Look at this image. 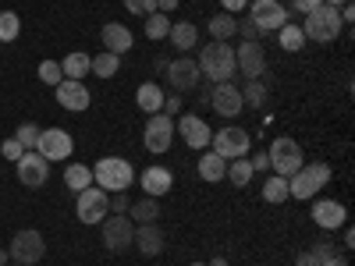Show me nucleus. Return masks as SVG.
Instances as JSON below:
<instances>
[{
	"label": "nucleus",
	"instance_id": "nucleus-1",
	"mask_svg": "<svg viewBox=\"0 0 355 266\" xmlns=\"http://www.w3.org/2000/svg\"><path fill=\"white\" fill-rule=\"evenodd\" d=\"M199 75L206 78V82H214V85H220V82H231L234 78V46L231 43H210V46H202L199 50Z\"/></svg>",
	"mask_w": 355,
	"mask_h": 266
},
{
	"label": "nucleus",
	"instance_id": "nucleus-2",
	"mask_svg": "<svg viewBox=\"0 0 355 266\" xmlns=\"http://www.w3.org/2000/svg\"><path fill=\"white\" fill-rule=\"evenodd\" d=\"M93 185L103 192H128L135 185V167L125 157H100L93 163Z\"/></svg>",
	"mask_w": 355,
	"mask_h": 266
},
{
	"label": "nucleus",
	"instance_id": "nucleus-3",
	"mask_svg": "<svg viewBox=\"0 0 355 266\" xmlns=\"http://www.w3.org/2000/svg\"><path fill=\"white\" fill-rule=\"evenodd\" d=\"M331 177H334L331 163H302L299 170L288 177V195L291 199H302V202L306 199H316V192L327 188Z\"/></svg>",
	"mask_w": 355,
	"mask_h": 266
},
{
	"label": "nucleus",
	"instance_id": "nucleus-4",
	"mask_svg": "<svg viewBox=\"0 0 355 266\" xmlns=\"http://www.w3.org/2000/svg\"><path fill=\"white\" fill-rule=\"evenodd\" d=\"M341 33H345L341 15H338V8H327V4H320V8H316L313 15H306V21H302V36L313 39V43H334Z\"/></svg>",
	"mask_w": 355,
	"mask_h": 266
},
{
	"label": "nucleus",
	"instance_id": "nucleus-5",
	"mask_svg": "<svg viewBox=\"0 0 355 266\" xmlns=\"http://www.w3.org/2000/svg\"><path fill=\"white\" fill-rule=\"evenodd\" d=\"M266 157H270V174H281V177H291L295 170L306 163L302 145L295 142V139H288V135L274 139V142H270V150H266Z\"/></svg>",
	"mask_w": 355,
	"mask_h": 266
},
{
	"label": "nucleus",
	"instance_id": "nucleus-6",
	"mask_svg": "<svg viewBox=\"0 0 355 266\" xmlns=\"http://www.w3.org/2000/svg\"><path fill=\"white\" fill-rule=\"evenodd\" d=\"M249 145H252V135H249L245 128H239V125H227V128L214 132V139H210V150H214L217 157H224V160H242V157H249Z\"/></svg>",
	"mask_w": 355,
	"mask_h": 266
},
{
	"label": "nucleus",
	"instance_id": "nucleus-7",
	"mask_svg": "<svg viewBox=\"0 0 355 266\" xmlns=\"http://www.w3.org/2000/svg\"><path fill=\"white\" fill-rule=\"evenodd\" d=\"M78 199H75V217H78V224H103L107 220V210H110V199H107V192L103 188H96V185H89V188H82V192H75Z\"/></svg>",
	"mask_w": 355,
	"mask_h": 266
},
{
	"label": "nucleus",
	"instance_id": "nucleus-8",
	"mask_svg": "<svg viewBox=\"0 0 355 266\" xmlns=\"http://www.w3.org/2000/svg\"><path fill=\"white\" fill-rule=\"evenodd\" d=\"M100 227H103V249H107V252L121 256V252L132 249V242H135V224H132L125 213H110Z\"/></svg>",
	"mask_w": 355,
	"mask_h": 266
},
{
	"label": "nucleus",
	"instance_id": "nucleus-9",
	"mask_svg": "<svg viewBox=\"0 0 355 266\" xmlns=\"http://www.w3.org/2000/svg\"><path fill=\"white\" fill-rule=\"evenodd\" d=\"M43 252H46V242H43V234L33 231V227L18 231L15 238H11V245H8L11 263H21V266H36L43 259Z\"/></svg>",
	"mask_w": 355,
	"mask_h": 266
},
{
	"label": "nucleus",
	"instance_id": "nucleus-10",
	"mask_svg": "<svg viewBox=\"0 0 355 266\" xmlns=\"http://www.w3.org/2000/svg\"><path fill=\"white\" fill-rule=\"evenodd\" d=\"M174 135H182V142L189 150H206L214 139V128L206 125V117H199V114H178L174 117Z\"/></svg>",
	"mask_w": 355,
	"mask_h": 266
},
{
	"label": "nucleus",
	"instance_id": "nucleus-11",
	"mask_svg": "<svg viewBox=\"0 0 355 266\" xmlns=\"http://www.w3.org/2000/svg\"><path fill=\"white\" fill-rule=\"evenodd\" d=\"M249 21L259 28V33H277V28L288 21V8L281 0H249Z\"/></svg>",
	"mask_w": 355,
	"mask_h": 266
},
{
	"label": "nucleus",
	"instance_id": "nucleus-12",
	"mask_svg": "<svg viewBox=\"0 0 355 266\" xmlns=\"http://www.w3.org/2000/svg\"><path fill=\"white\" fill-rule=\"evenodd\" d=\"M142 145L150 153H167L174 145V117L167 114H150V121H146V135H142Z\"/></svg>",
	"mask_w": 355,
	"mask_h": 266
},
{
	"label": "nucleus",
	"instance_id": "nucleus-13",
	"mask_svg": "<svg viewBox=\"0 0 355 266\" xmlns=\"http://www.w3.org/2000/svg\"><path fill=\"white\" fill-rule=\"evenodd\" d=\"M15 174L25 188H43L46 177H50V160H43L36 150H25L18 160H15Z\"/></svg>",
	"mask_w": 355,
	"mask_h": 266
},
{
	"label": "nucleus",
	"instance_id": "nucleus-14",
	"mask_svg": "<svg viewBox=\"0 0 355 266\" xmlns=\"http://www.w3.org/2000/svg\"><path fill=\"white\" fill-rule=\"evenodd\" d=\"M199 82H202L199 64L192 61L189 53H182V57H174V61H167V85L174 89V93H192Z\"/></svg>",
	"mask_w": 355,
	"mask_h": 266
},
{
	"label": "nucleus",
	"instance_id": "nucleus-15",
	"mask_svg": "<svg viewBox=\"0 0 355 266\" xmlns=\"http://www.w3.org/2000/svg\"><path fill=\"white\" fill-rule=\"evenodd\" d=\"M36 153L43 160H68L75 153V139L64 132V128H43L40 132V142H36Z\"/></svg>",
	"mask_w": 355,
	"mask_h": 266
},
{
	"label": "nucleus",
	"instance_id": "nucleus-16",
	"mask_svg": "<svg viewBox=\"0 0 355 266\" xmlns=\"http://www.w3.org/2000/svg\"><path fill=\"white\" fill-rule=\"evenodd\" d=\"M53 96H57V107H64L71 114H82L93 103V93H89L85 82H78V78H64L61 85H53Z\"/></svg>",
	"mask_w": 355,
	"mask_h": 266
},
{
	"label": "nucleus",
	"instance_id": "nucleus-17",
	"mask_svg": "<svg viewBox=\"0 0 355 266\" xmlns=\"http://www.w3.org/2000/svg\"><path fill=\"white\" fill-rule=\"evenodd\" d=\"M309 217L316 220L320 231H341L348 224V210H345V202H338V199H313Z\"/></svg>",
	"mask_w": 355,
	"mask_h": 266
},
{
	"label": "nucleus",
	"instance_id": "nucleus-18",
	"mask_svg": "<svg viewBox=\"0 0 355 266\" xmlns=\"http://www.w3.org/2000/svg\"><path fill=\"white\" fill-rule=\"evenodd\" d=\"M210 107L220 114V117H239L242 110H245V103H242V89L234 85V82H220V85H214V93H210Z\"/></svg>",
	"mask_w": 355,
	"mask_h": 266
},
{
	"label": "nucleus",
	"instance_id": "nucleus-19",
	"mask_svg": "<svg viewBox=\"0 0 355 266\" xmlns=\"http://www.w3.org/2000/svg\"><path fill=\"white\" fill-rule=\"evenodd\" d=\"M234 68H239L245 78H263V71H266V53H263V46L242 39V46H234Z\"/></svg>",
	"mask_w": 355,
	"mask_h": 266
},
{
	"label": "nucleus",
	"instance_id": "nucleus-20",
	"mask_svg": "<svg viewBox=\"0 0 355 266\" xmlns=\"http://www.w3.org/2000/svg\"><path fill=\"white\" fill-rule=\"evenodd\" d=\"M132 245L139 249V256L153 259V256H160V252H164L167 234H164V227H160V224H139V227H135V242H132Z\"/></svg>",
	"mask_w": 355,
	"mask_h": 266
},
{
	"label": "nucleus",
	"instance_id": "nucleus-21",
	"mask_svg": "<svg viewBox=\"0 0 355 266\" xmlns=\"http://www.w3.org/2000/svg\"><path fill=\"white\" fill-rule=\"evenodd\" d=\"M139 185H142V192H146V195L160 199V195H167V192L174 188V174H171L167 167L153 163V167H146V170L139 174Z\"/></svg>",
	"mask_w": 355,
	"mask_h": 266
},
{
	"label": "nucleus",
	"instance_id": "nucleus-22",
	"mask_svg": "<svg viewBox=\"0 0 355 266\" xmlns=\"http://www.w3.org/2000/svg\"><path fill=\"white\" fill-rule=\"evenodd\" d=\"M100 39H103V50H110V53H128L132 46H135V36H132V28L128 25H121V21H107L103 25V33H100Z\"/></svg>",
	"mask_w": 355,
	"mask_h": 266
},
{
	"label": "nucleus",
	"instance_id": "nucleus-23",
	"mask_svg": "<svg viewBox=\"0 0 355 266\" xmlns=\"http://www.w3.org/2000/svg\"><path fill=\"white\" fill-rule=\"evenodd\" d=\"M167 39L174 43V50L189 53V50H196V46H199V28H196L192 21H171Z\"/></svg>",
	"mask_w": 355,
	"mask_h": 266
},
{
	"label": "nucleus",
	"instance_id": "nucleus-24",
	"mask_svg": "<svg viewBox=\"0 0 355 266\" xmlns=\"http://www.w3.org/2000/svg\"><path fill=\"white\" fill-rule=\"evenodd\" d=\"M128 220H132V224H157V220H160V199H153V195L135 199V202L128 206Z\"/></svg>",
	"mask_w": 355,
	"mask_h": 266
},
{
	"label": "nucleus",
	"instance_id": "nucleus-25",
	"mask_svg": "<svg viewBox=\"0 0 355 266\" xmlns=\"http://www.w3.org/2000/svg\"><path fill=\"white\" fill-rule=\"evenodd\" d=\"M135 107L142 114H160L164 110V89L157 82H142L139 93H135Z\"/></svg>",
	"mask_w": 355,
	"mask_h": 266
},
{
	"label": "nucleus",
	"instance_id": "nucleus-26",
	"mask_svg": "<svg viewBox=\"0 0 355 266\" xmlns=\"http://www.w3.org/2000/svg\"><path fill=\"white\" fill-rule=\"evenodd\" d=\"M224 174H227V160L224 157H217L214 150L199 157V177H202V181L217 185V181H224Z\"/></svg>",
	"mask_w": 355,
	"mask_h": 266
},
{
	"label": "nucleus",
	"instance_id": "nucleus-27",
	"mask_svg": "<svg viewBox=\"0 0 355 266\" xmlns=\"http://www.w3.org/2000/svg\"><path fill=\"white\" fill-rule=\"evenodd\" d=\"M277 43H281V50H288V53H299V50H306L302 25H299V21H284V25L277 28Z\"/></svg>",
	"mask_w": 355,
	"mask_h": 266
},
{
	"label": "nucleus",
	"instance_id": "nucleus-28",
	"mask_svg": "<svg viewBox=\"0 0 355 266\" xmlns=\"http://www.w3.org/2000/svg\"><path fill=\"white\" fill-rule=\"evenodd\" d=\"M206 28H210V36H214L217 43H227L234 33H239V18L227 15V11H220V15H214L210 21H206Z\"/></svg>",
	"mask_w": 355,
	"mask_h": 266
},
{
	"label": "nucleus",
	"instance_id": "nucleus-29",
	"mask_svg": "<svg viewBox=\"0 0 355 266\" xmlns=\"http://www.w3.org/2000/svg\"><path fill=\"white\" fill-rule=\"evenodd\" d=\"M61 68H64V78H85L89 75V68H93V57L89 53H82V50H71L64 61H61Z\"/></svg>",
	"mask_w": 355,
	"mask_h": 266
},
{
	"label": "nucleus",
	"instance_id": "nucleus-30",
	"mask_svg": "<svg viewBox=\"0 0 355 266\" xmlns=\"http://www.w3.org/2000/svg\"><path fill=\"white\" fill-rule=\"evenodd\" d=\"M256 177V170H252V163H249V157H242V160H231L227 163V174H224V181H231L234 188H245L249 181Z\"/></svg>",
	"mask_w": 355,
	"mask_h": 266
},
{
	"label": "nucleus",
	"instance_id": "nucleus-31",
	"mask_svg": "<svg viewBox=\"0 0 355 266\" xmlns=\"http://www.w3.org/2000/svg\"><path fill=\"white\" fill-rule=\"evenodd\" d=\"M89 71H93L96 78H114L117 71H121V57L110 53V50H100V53L93 57V68H89Z\"/></svg>",
	"mask_w": 355,
	"mask_h": 266
},
{
	"label": "nucleus",
	"instance_id": "nucleus-32",
	"mask_svg": "<svg viewBox=\"0 0 355 266\" xmlns=\"http://www.w3.org/2000/svg\"><path fill=\"white\" fill-rule=\"evenodd\" d=\"M64 185H68L71 192L89 188V185H93V167H85V163H68V167H64Z\"/></svg>",
	"mask_w": 355,
	"mask_h": 266
},
{
	"label": "nucleus",
	"instance_id": "nucleus-33",
	"mask_svg": "<svg viewBox=\"0 0 355 266\" xmlns=\"http://www.w3.org/2000/svg\"><path fill=\"white\" fill-rule=\"evenodd\" d=\"M263 199H266V202H274V206L288 202V199H291V195H288V177H281V174H270V177H266Z\"/></svg>",
	"mask_w": 355,
	"mask_h": 266
},
{
	"label": "nucleus",
	"instance_id": "nucleus-34",
	"mask_svg": "<svg viewBox=\"0 0 355 266\" xmlns=\"http://www.w3.org/2000/svg\"><path fill=\"white\" fill-rule=\"evenodd\" d=\"M167 33H171V18L164 15V11H153V15H146V39H167Z\"/></svg>",
	"mask_w": 355,
	"mask_h": 266
},
{
	"label": "nucleus",
	"instance_id": "nucleus-35",
	"mask_svg": "<svg viewBox=\"0 0 355 266\" xmlns=\"http://www.w3.org/2000/svg\"><path fill=\"white\" fill-rule=\"evenodd\" d=\"M266 96H270V93H266L263 78H249V82H245V89H242V103H245V107H263V103H266Z\"/></svg>",
	"mask_w": 355,
	"mask_h": 266
},
{
	"label": "nucleus",
	"instance_id": "nucleus-36",
	"mask_svg": "<svg viewBox=\"0 0 355 266\" xmlns=\"http://www.w3.org/2000/svg\"><path fill=\"white\" fill-rule=\"evenodd\" d=\"M21 33V18L15 11H0V43H15Z\"/></svg>",
	"mask_w": 355,
	"mask_h": 266
},
{
	"label": "nucleus",
	"instance_id": "nucleus-37",
	"mask_svg": "<svg viewBox=\"0 0 355 266\" xmlns=\"http://www.w3.org/2000/svg\"><path fill=\"white\" fill-rule=\"evenodd\" d=\"M40 125H33V121H21L18 125V132H15V139L21 142V150H36V142H40Z\"/></svg>",
	"mask_w": 355,
	"mask_h": 266
},
{
	"label": "nucleus",
	"instance_id": "nucleus-38",
	"mask_svg": "<svg viewBox=\"0 0 355 266\" xmlns=\"http://www.w3.org/2000/svg\"><path fill=\"white\" fill-rule=\"evenodd\" d=\"M40 82H46V85H61V82H64V68H61V61H43V64H40Z\"/></svg>",
	"mask_w": 355,
	"mask_h": 266
},
{
	"label": "nucleus",
	"instance_id": "nucleus-39",
	"mask_svg": "<svg viewBox=\"0 0 355 266\" xmlns=\"http://www.w3.org/2000/svg\"><path fill=\"white\" fill-rule=\"evenodd\" d=\"M125 11L146 18V15H153V11H157V0H125Z\"/></svg>",
	"mask_w": 355,
	"mask_h": 266
},
{
	"label": "nucleus",
	"instance_id": "nucleus-40",
	"mask_svg": "<svg viewBox=\"0 0 355 266\" xmlns=\"http://www.w3.org/2000/svg\"><path fill=\"white\" fill-rule=\"evenodd\" d=\"M234 36H242L245 43H259V36H263V33H259V28H256L252 21H239V33H234Z\"/></svg>",
	"mask_w": 355,
	"mask_h": 266
},
{
	"label": "nucleus",
	"instance_id": "nucleus-41",
	"mask_svg": "<svg viewBox=\"0 0 355 266\" xmlns=\"http://www.w3.org/2000/svg\"><path fill=\"white\" fill-rule=\"evenodd\" d=\"M0 153H4V160H11V163H15L25 150H21V142H18V139H8L4 145H0Z\"/></svg>",
	"mask_w": 355,
	"mask_h": 266
},
{
	"label": "nucleus",
	"instance_id": "nucleus-42",
	"mask_svg": "<svg viewBox=\"0 0 355 266\" xmlns=\"http://www.w3.org/2000/svg\"><path fill=\"white\" fill-rule=\"evenodd\" d=\"M160 114H167V117H178V114H182V93L164 96V110H160Z\"/></svg>",
	"mask_w": 355,
	"mask_h": 266
},
{
	"label": "nucleus",
	"instance_id": "nucleus-43",
	"mask_svg": "<svg viewBox=\"0 0 355 266\" xmlns=\"http://www.w3.org/2000/svg\"><path fill=\"white\" fill-rule=\"evenodd\" d=\"M249 163H252V170H256V174H266V170H270V157H266V150L252 153V157H249Z\"/></svg>",
	"mask_w": 355,
	"mask_h": 266
},
{
	"label": "nucleus",
	"instance_id": "nucleus-44",
	"mask_svg": "<svg viewBox=\"0 0 355 266\" xmlns=\"http://www.w3.org/2000/svg\"><path fill=\"white\" fill-rule=\"evenodd\" d=\"M323 4V0H291V8L288 11H299V15H313L316 8Z\"/></svg>",
	"mask_w": 355,
	"mask_h": 266
},
{
	"label": "nucleus",
	"instance_id": "nucleus-45",
	"mask_svg": "<svg viewBox=\"0 0 355 266\" xmlns=\"http://www.w3.org/2000/svg\"><path fill=\"white\" fill-rule=\"evenodd\" d=\"M128 206H132V199H128L125 192H114V195H110V210H114V213H128Z\"/></svg>",
	"mask_w": 355,
	"mask_h": 266
},
{
	"label": "nucleus",
	"instance_id": "nucleus-46",
	"mask_svg": "<svg viewBox=\"0 0 355 266\" xmlns=\"http://www.w3.org/2000/svg\"><path fill=\"white\" fill-rule=\"evenodd\" d=\"M220 8H224L227 15H234V11H245L249 0H220Z\"/></svg>",
	"mask_w": 355,
	"mask_h": 266
},
{
	"label": "nucleus",
	"instance_id": "nucleus-47",
	"mask_svg": "<svg viewBox=\"0 0 355 266\" xmlns=\"http://www.w3.org/2000/svg\"><path fill=\"white\" fill-rule=\"evenodd\" d=\"M295 266H320V263H316V256H313V252L306 249V252H299V259H295Z\"/></svg>",
	"mask_w": 355,
	"mask_h": 266
},
{
	"label": "nucleus",
	"instance_id": "nucleus-48",
	"mask_svg": "<svg viewBox=\"0 0 355 266\" xmlns=\"http://www.w3.org/2000/svg\"><path fill=\"white\" fill-rule=\"evenodd\" d=\"M178 4H182V0H157V11H164V15H171Z\"/></svg>",
	"mask_w": 355,
	"mask_h": 266
},
{
	"label": "nucleus",
	"instance_id": "nucleus-49",
	"mask_svg": "<svg viewBox=\"0 0 355 266\" xmlns=\"http://www.w3.org/2000/svg\"><path fill=\"white\" fill-rule=\"evenodd\" d=\"M341 231H345V249H352V245H355V231H352V227H348V224H345V227H341Z\"/></svg>",
	"mask_w": 355,
	"mask_h": 266
},
{
	"label": "nucleus",
	"instance_id": "nucleus-50",
	"mask_svg": "<svg viewBox=\"0 0 355 266\" xmlns=\"http://www.w3.org/2000/svg\"><path fill=\"white\" fill-rule=\"evenodd\" d=\"M323 266H348V259H345V256H331V259L323 263Z\"/></svg>",
	"mask_w": 355,
	"mask_h": 266
},
{
	"label": "nucleus",
	"instance_id": "nucleus-51",
	"mask_svg": "<svg viewBox=\"0 0 355 266\" xmlns=\"http://www.w3.org/2000/svg\"><path fill=\"white\" fill-rule=\"evenodd\" d=\"M323 4H327V8H345L348 0H323Z\"/></svg>",
	"mask_w": 355,
	"mask_h": 266
},
{
	"label": "nucleus",
	"instance_id": "nucleus-52",
	"mask_svg": "<svg viewBox=\"0 0 355 266\" xmlns=\"http://www.w3.org/2000/svg\"><path fill=\"white\" fill-rule=\"evenodd\" d=\"M206 266H227V259H224V256H217V259H210Z\"/></svg>",
	"mask_w": 355,
	"mask_h": 266
},
{
	"label": "nucleus",
	"instance_id": "nucleus-53",
	"mask_svg": "<svg viewBox=\"0 0 355 266\" xmlns=\"http://www.w3.org/2000/svg\"><path fill=\"white\" fill-rule=\"evenodd\" d=\"M11 263V256H8V249H0V266H8Z\"/></svg>",
	"mask_w": 355,
	"mask_h": 266
},
{
	"label": "nucleus",
	"instance_id": "nucleus-54",
	"mask_svg": "<svg viewBox=\"0 0 355 266\" xmlns=\"http://www.w3.org/2000/svg\"><path fill=\"white\" fill-rule=\"evenodd\" d=\"M189 266H206V263H189Z\"/></svg>",
	"mask_w": 355,
	"mask_h": 266
},
{
	"label": "nucleus",
	"instance_id": "nucleus-55",
	"mask_svg": "<svg viewBox=\"0 0 355 266\" xmlns=\"http://www.w3.org/2000/svg\"><path fill=\"white\" fill-rule=\"evenodd\" d=\"M8 266H21V263H8Z\"/></svg>",
	"mask_w": 355,
	"mask_h": 266
}]
</instances>
